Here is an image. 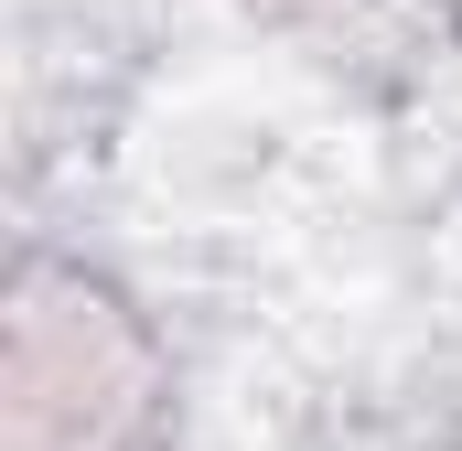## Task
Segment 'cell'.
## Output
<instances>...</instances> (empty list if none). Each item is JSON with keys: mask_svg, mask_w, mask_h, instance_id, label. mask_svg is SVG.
Segmentation results:
<instances>
[{"mask_svg": "<svg viewBox=\"0 0 462 451\" xmlns=\"http://www.w3.org/2000/svg\"><path fill=\"white\" fill-rule=\"evenodd\" d=\"M162 409V354L108 280L32 258L11 290V451H129Z\"/></svg>", "mask_w": 462, "mask_h": 451, "instance_id": "obj_1", "label": "cell"}]
</instances>
